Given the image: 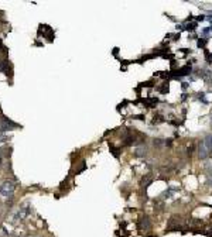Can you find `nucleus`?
<instances>
[{
  "mask_svg": "<svg viewBox=\"0 0 212 237\" xmlns=\"http://www.w3.org/2000/svg\"><path fill=\"white\" fill-rule=\"evenodd\" d=\"M13 192H14V184L12 181H6L2 184V186H0V195H3V196H12Z\"/></svg>",
  "mask_w": 212,
  "mask_h": 237,
  "instance_id": "1",
  "label": "nucleus"
},
{
  "mask_svg": "<svg viewBox=\"0 0 212 237\" xmlns=\"http://www.w3.org/2000/svg\"><path fill=\"white\" fill-rule=\"evenodd\" d=\"M17 127V124H14L12 120L6 119V117H0V133H6L10 131L12 129Z\"/></svg>",
  "mask_w": 212,
  "mask_h": 237,
  "instance_id": "2",
  "label": "nucleus"
},
{
  "mask_svg": "<svg viewBox=\"0 0 212 237\" xmlns=\"http://www.w3.org/2000/svg\"><path fill=\"white\" fill-rule=\"evenodd\" d=\"M208 145L205 144V143H201L200 144V157L201 158H205L206 155H208Z\"/></svg>",
  "mask_w": 212,
  "mask_h": 237,
  "instance_id": "3",
  "label": "nucleus"
},
{
  "mask_svg": "<svg viewBox=\"0 0 212 237\" xmlns=\"http://www.w3.org/2000/svg\"><path fill=\"white\" fill-rule=\"evenodd\" d=\"M28 213H30V210L28 209H21V210H19V212H17V215H16V217H14V220H23V219L24 217H27V215Z\"/></svg>",
  "mask_w": 212,
  "mask_h": 237,
  "instance_id": "4",
  "label": "nucleus"
},
{
  "mask_svg": "<svg viewBox=\"0 0 212 237\" xmlns=\"http://www.w3.org/2000/svg\"><path fill=\"white\" fill-rule=\"evenodd\" d=\"M7 66H9V62L7 61H0V72H6Z\"/></svg>",
  "mask_w": 212,
  "mask_h": 237,
  "instance_id": "5",
  "label": "nucleus"
},
{
  "mask_svg": "<svg viewBox=\"0 0 212 237\" xmlns=\"http://www.w3.org/2000/svg\"><path fill=\"white\" fill-rule=\"evenodd\" d=\"M211 185H212V181H211Z\"/></svg>",
  "mask_w": 212,
  "mask_h": 237,
  "instance_id": "6",
  "label": "nucleus"
},
{
  "mask_svg": "<svg viewBox=\"0 0 212 237\" xmlns=\"http://www.w3.org/2000/svg\"><path fill=\"white\" fill-rule=\"evenodd\" d=\"M0 162H2V161H0Z\"/></svg>",
  "mask_w": 212,
  "mask_h": 237,
  "instance_id": "7",
  "label": "nucleus"
}]
</instances>
